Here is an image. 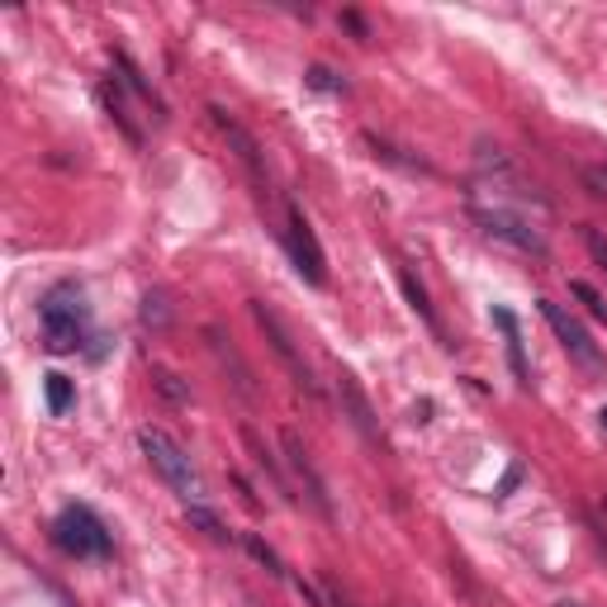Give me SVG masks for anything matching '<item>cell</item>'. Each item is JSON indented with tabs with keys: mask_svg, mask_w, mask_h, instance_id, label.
Returning <instances> with one entry per match:
<instances>
[{
	"mask_svg": "<svg viewBox=\"0 0 607 607\" xmlns=\"http://www.w3.org/2000/svg\"><path fill=\"white\" fill-rule=\"evenodd\" d=\"M242 442H248V446H252L256 466H262V470L271 474V484H276V494H285V503H295V484H290V480H285V470H280V460H276V451H271V446H266L262 437H256V432H252V427H248V432H242Z\"/></svg>",
	"mask_w": 607,
	"mask_h": 607,
	"instance_id": "cell-17",
	"label": "cell"
},
{
	"mask_svg": "<svg viewBox=\"0 0 607 607\" xmlns=\"http://www.w3.org/2000/svg\"><path fill=\"white\" fill-rule=\"evenodd\" d=\"M399 285H403V299H409V309H413L417 318H423V328H427L442 346H451V342H446V328H442L437 309H432V299H427V290H423V280L413 276V266H399Z\"/></svg>",
	"mask_w": 607,
	"mask_h": 607,
	"instance_id": "cell-14",
	"label": "cell"
},
{
	"mask_svg": "<svg viewBox=\"0 0 607 607\" xmlns=\"http://www.w3.org/2000/svg\"><path fill=\"white\" fill-rule=\"evenodd\" d=\"M556 607H580V603H556Z\"/></svg>",
	"mask_w": 607,
	"mask_h": 607,
	"instance_id": "cell-28",
	"label": "cell"
},
{
	"mask_svg": "<svg viewBox=\"0 0 607 607\" xmlns=\"http://www.w3.org/2000/svg\"><path fill=\"white\" fill-rule=\"evenodd\" d=\"M494 323H499V332H503V352H508V366H513V380H517V389H531L527 346H523V328H517L513 309H494Z\"/></svg>",
	"mask_w": 607,
	"mask_h": 607,
	"instance_id": "cell-13",
	"label": "cell"
},
{
	"mask_svg": "<svg viewBox=\"0 0 607 607\" xmlns=\"http://www.w3.org/2000/svg\"><path fill=\"white\" fill-rule=\"evenodd\" d=\"M38 328H43V346L53 356L81 352L91 342V304H85V290L77 280H57L38 299Z\"/></svg>",
	"mask_w": 607,
	"mask_h": 607,
	"instance_id": "cell-1",
	"label": "cell"
},
{
	"mask_svg": "<svg viewBox=\"0 0 607 607\" xmlns=\"http://www.w3.org/2000/svg\"><path fill=\"white\" fill-rule=\"evenodd\" d=\"M276 238H280V248L290 252L299 280L313 285V290H323V285H328V252H323V242H318V233H313L309 214H304L295 199H290V205H285V214H280Z\"/></svg>",
	"mask_w": 607,
	"mask_h": 607,
	"instance_id": "cell-5",
	"label": "cell"
},
{
	"mask_svg": "<svg viewBox=\"0 0 607 607\" xmlns=\"http://www.w3.org/2000/svg\"><path fill=\"white\" fill-rule=\"evenodd\" d=\"M342 24H346V28H352V34H356L360 43H370V28H366V20H360V14H356V10H342Z\"/></svg>",
	"mask_w": 607,
	"mask_h": 607,
	"instance_id": "cell-25",
	"label": "cell"
},
{
	"mask_svg": "<svg viewBox=\"0 0 607 607\" xmlns=\"http://www.w3.org/2000/svg\"><path fill=\"white\" fill-rule=\"evenodd\" d=\"M185 523H191V527H199L209 541H219V546H228V541H233V531H228V527L219 523V517H214V513L205 508V503H199V508H185Z\"/></svg>",
	"mask_w": 607,
	"mask_h": 607,
	"instance_id": "cell-19",
	"label": "cell"
},
{
	"mask_svg": "<svg viewBox=\"0 0 607 607\" xmlns=\"http://www.w3.org/2000/svg\"><path fill=\"white\" fill-rule=\"evenodd\" d=\"M242 546H248V551H252L256 560H262V565H266V574H276V580H285V574H290V570L280 565V556L271 551V546H266L262 537H256V531H242Z\"/></svg>",
	"mask_w": 607,
	"mask_h": 607,
	"instance_id": "cell-21",
	"label": "cell"
},
{
	"mask_svg": "<svg viewBox=\"0 0 607 607\" xmlns=\"http://www.w3.org/2000/svg\"><path fill=\"white\" fill-rule=\"evenodd\" d=\"M138 446H142V456H148V466L157 470V480H162L171 494L185 503V508H199V503L209 499V489H205V480H199L191 451H185V446L171 437V432H162V427H138Z\"/></svg>",
	"mask_w": 607,
	"mask_h": 607,
	"instance_id": "cell-2",
	"label": "cell"
},
{
	"mask_svg": "<svg viewBox=\"0 0 607 607\" xmlns=\"http://www.w3.org/2000/svg\"><path fill=\"white\" fill-rule=\"evenodd\" d=\"M167 323H171V304H167V295H162V290H148V295H142V328L167 332Z\"/></svg>",
	"mask_w": 607,
	"mask_h": 607,
	"instance_id": "cell-20",
	"label": "cell"
},
{
	"mask_svg": "<svg viewBox=\"0 0 607 607\" xmlns=\"http://www.w3.org/2000/svg\"><path fill=\"white\" fill-rule=\"evenodd\" d=\"M603 427H607V409H603Z\"/></svg>",
	"mask_w": 607,
	"mask_h": 607,
	"instance_id": "cell-29",
	"label": "cell"
},
{
	"mask_svg": "<svg viewBox=\"0 0 607 607\" xmlns=\"http://www.w3.org/2000/svg\"><path fill=\"white\" fill-rule=\"evenodd\" d=\"M470 219L480 224V233H484V238H494V242H503V248H513V252L531 256V262H546V256H551V242H546V233L527 219L523 209L470 205Z\"/></svg>",
	"mask_w": 607,
	"mask_h": 607,
	"instance_id": "cell-6",
	"label": "cell"
},
{
	"mask_svg": "<svg viewBox=\"0 0 607 607\" xmlns=\"http://www.w3.org/2000/svg\"><path fill=\"white\" fill-rule=\"evenodd\" d=\"M304 81H309L313 91H328V95H342L346 91V81H337L328 67H309V77H304Z\"/></svg>",
	"mask_w": 607,
	"mask_h": 607,
	"instance_id": "cell-24",
	"label": "cell"
},
{
	"mask_svg": "<svg viewBox=\"0 0 607 607\" xmlns=\"http://www.w3.org/2000/svg\"><path fill=\"white\" fill-rule=\"evenodd\" d=\"M280 442H285V460H290V470H295V480L304 484V499H309V508L323 517V523H332V499H328V480L318 474V466L309 460V451H304V442H299V432L285 427L280 432Z\"/></svg>",
	"mask_w": 607,
	"mask_h": 607,
	"instance_id": "cell-11",
	"label": "cell"
},
{
	"mask_svg": "<svg viewBox=\"0 0 607 607\" xmlns=\"http://www.w3.org/2000/svg\"><path fill=\"white\" fill-rule=\"evenodd\" d=\"M537 309H541V318L551 323V332H556V342L565 346V356L580 366L584 375H603L607 370V360H603V352H598V342L588 337V328L580 323L574 313H565L556 299H537Z\"/></svg>",
	"mask_w": 607,
	"mask_h": 607,
	"instance_id": "cell-9",
	"label": "cell"
},
{
	"mask_svg": "<svg viewBox=\"0 0 607 607\" xmlns=\"http://www.w3.org/2000/svg\"><path fill=\"white\" fill-rule=\"evenodd\" d=\"M570 295H574V299H580V304H584V309H588V313H594V318H598V323L607 328V304H603V295L594 290V285H584V280H570Z\"/></svg>",
	"mask_w": 607,
	"mask_h": 607,
	"instance_id": "cell-22",
	"label": "cell"
},
{
	"mask_svg": "<svg viewBox=\"0 0 607 607\" xmlns=\"http://www.w3.org/2000/svg\"><path fill=\"white\" fill-rule=\"evenodd\" d=\"M205 337H209V346H214V356H219L224 366H233V385H238V394H242V399H252V394H256L252 370H248V360H242V356L233 352V342H228L219 328H205Z\"/></svg>",
	"mask_w": 607,
	"mask_h": 607,
	"instance_id": "cell-15",
	"label": "cell"
},
{
	"mask_svg": "<svg viewBox=\"0 0 607 607\" xmlns=\"http://www.w3.org/2000/svg\"><path fill=\"white\" fill-rule=\"evenodd\" d=\"M43 399H48L53 417H67L71 403H77V380H67L62 370H48V375H43Z\"/></svg>",
	"mask_w": 607,
	"mask_h": 607,
	"instance_id": "cell-18",
	"label": "cell"
},
{
	"mask_svg": "<svg viewBox=\"0 0 607 607\" xmlns=\"http://www.w3.org/2000/svg\"><path fill=\"white\" fill-rule=\"evenodd\" d=\"M337 403H342V417L346 423H352L356 432H360V442L366 446H375V451H380L385 446V432H380V413H375V403H370V394L366 389H360V380L346 366H337Z\"/></svg>",
	"mask_w": 607,
	"mask_h": 607,
	"instance_id": "cell-10",
	"label": "cell"
},
{
	"mask_svg": "<svg viewBox=\"0 0 607 607\" xmlns=\"http://www.w3.org/2000/svg\"><path fill=\"white\" fill-rule=\"evenodd\" d=\"M53 546L71 560H110L114 556V531L105 527L91 503H67L62 513L53 517Z\"/></svg>",
	"mask_w": 607,
	"mask_h": 607,
	"instance_id": "cell-4",
	"label": "cell"
},
{
	"mask_svg": "<svg viewBox=\"0 0 607 607\" xmlns=\"http://www.w3.org/2000/svg\"><path fill=\"white\" fill-rule=\"evenodd\" d=\"M114 77H119L124 91L142 105V114H148V124H157V128L167 124V100L157 95V85H152L148 77H142V67H138L128 53H114Z\"/></svg>",
	"mask_w": 607,
	"mask_h": 607,
	"instance_id": "cell-12",
	"label": "cell"
},
{
	"mask_svg": "<svg viewBox=\"0 0 607 607\" xmlns=\"http://www.w3.org/2000/svg\"><path fill=\"white\" fill-rule=\"evenodd\" d=\"M474 191H489L499 209H527V205L551 209V199H546L537 185L523 181V171L508 162V152H503V148H489V142H480V152H474ZM474 191H470V195H474Z\"/></svg>",
	"mask_w": 607,
	"mask_h": 607,
	"instance_id": "cell-3",
	"label": "cell"
},
{
	"mask_svg": "<svg viewBox=\"0 0 607 607\" xmlns=\"http://www.w3.org/2000/svg\"><path fill=\"white\" fill-rule=\"evenodd\" d=\"M580 238H584V248H588V256H594V262L607 271V238L598 233L594 224H580Z\"/></svg>",
	"mask_w": 607,
	"mask_h": 607,
	"instance_id": "cell-23",
	"label": "cell"
},
{
	"mask_svg": "<svg viewBox=\"0 0 607 607\" xmlns=\"http://www.w3.org/2000/svg\"><path fill=\"white\" fill-rule=\"evenodd\" d=\"M100 100H105L110 119L124 128V138L138 148V142H142V128L134 124V105H128V100H124V85H119V77H110V81H105V91H100Z\"/></svg>",
	"mask_w": 607,
	"mask_h": 607,
	"instance_id": "cell-16",
	"label": "cell"
},
{
	"mask_svg": "<svg viewBox=\"0 0 607 607\" xmlns=\"http://www.w3.org/2000/svg\"><path fill=\"white\" fill-rule=\"evenodd\" d=\"M209 119L214 128L228 138V148H233V157L242 162V171H248V181H252V195H256V205H262L266 214H276V181H271V167H266V152H262V142H256L248 128H242L233 114L219 110V105H209Z\"/></svg>",
	"mask_w": 607,
	"mask_h": 607,
	"instance_id": "cell-8",
	"label": "cell"
},
{
	"mask_svg": "<svg viewBox=\"0 0 607 607\" xmlns=\"http://www.w3.org/2000/svg\"><path fill=\"white\" fill-rule=\"evenodd\" d=\"M588 181H598V185H607V167H603V171H588Z\"/></svg>",
	"mask_w": 607,
	"mask_h": 607,
	"instance_id": "cell-27",
	"label": "cell"
},
{
	"mask_svg": "<svg viewBox=\"0 0 607 607\" xmlns=\"http://www.w3.org/2000/svg\"><path fill=\"white\" fill-rule=\"evenodd\" d=\"M517 480H523V466H513L508 474H503V484H499V499H508L513 489H517Z\"/></svg>",
	"mask_w": 607,
	"mask_h": 607,
	"instance_id": "cell-26",
	"label": "cell"
},
{
	"mask_svg": "<svg viewBox=\"0 0 607 607\" xmlns=\"http://www.w3.org/2000/svg\"><path fill=\"white\" fill-rule=\"evenodd\" d=\"M252 318H256V328L266 332V342H271V352L280 356V366L290 370V380H295V389L309 403H323V385H318V375H313V366L304 360V352H299V342H295V332L285 328V318L271 309L266 299H252Z\"/></svg>",
	"mask_w": 607,
	"mask_h": 607,
	"instance_id": "cell-7",
	"label": "cell"
}]
</instances>
